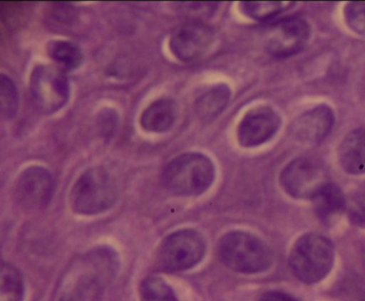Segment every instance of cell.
<instances>
[{
    "label": "cell",
    "instance_id": "obj_1",
    "mask_svg": "<svg viewBox=\"0 0 365 301\" xmlns=\"http://www.w3.org/2000/svg\"><path fill=\"white\" fill-rule=\"evenodd\" d=\"M118 268L114 250L100 247L76 260L63 282L59 301H101Z\"/></svg>",
    "mask_w": 365,
    "mask_h": 301
},
{
    "label": "cell",
    "instance_id": "obj_2",
    "mask_svg": "<svg viewBox=\"0 0 365 301\" xmlns=\"http://www.w3.org/2000/svg\"><path fill=\"white\" fill-rule=\"evenodd\" d=\"M215 164L200 153H187L168 162L162 173L164 187L176 196H198L215 181Z\"/></svg>",
    "mask_w": 365,
    "mask_h": 301
},
{
    "label": "cell",
    "instance_id": "obj_3",
    "mask_svg": "<svg viewBox=\"0 0 365 301\" xmlns=\"http://www.w3.org/2000/svg\"><path fill=\"white\" fill-rule=\"evenodd\" d=\"M222 262L237 273H264L273 262L272 252L264 241L255 235L242 231L227 233L220 241Z\"/></svg>",
    "mask_w": 365,
    "mask_h": 301
},
{
    "label": "cell",
    "instance_id": "obj_4",
    "mask_svg": "<svg viewBox=\"0 0 365 301\" xmlns=\"http://www.w3.org/2000/svg\"><path fill=\"white\" fill-rule=\"evenodd\" d=\"M334 263L332 241L317 233L302 235L290 252L289 265L294 275L305 284L322 281Z\"/></svg>",
    "mask_w": 365,
    "mask_h": 301
},
{
    "label": "cell",
    "instance_id": "obj_5",
    "mask_svg": "<svg viewBox=\"0 0 365 301\" xmlns=\"http://www.w3.org/2000/svg\"><path fill=\"white\" fill-rule=\"evenodd\" d=\"M118 188L112 175L101 167L85 171L71 192L74 211L82 215H97L108 211L116 202Z\"/></svg>",
    "mask_w": 365,
    "mask_h": 301
},
{
    "label": "cell",
    "instance_id": "obj_6",
    "mask_svg": "<svg viewBox=\"0 0 365 301\" xmlns=\"http://www.w3.org/2000/svg\"><path fill=\"white\" fill-rule=\"evenodd\" d=\"M206 253V241L197 231L185 228L168 235L158 251V265L168 273L193 268Z\"/></svg>",
    "mask_w": 365,
    "mask_h": 301
},
{
    "label": "cell",
    "instance_id": "obj_7",
    "mask_svg": "<svg viewBox=\"0 0 365 301\" xmlns=\"http://www.w3.org/2000/svg\"><path fill=\"white\" fill-rule=\"evenodd\" d=\"M279 181L289 196L300 200H314L330 183L322 162L309 157L292 160L284 169Z\"/></svg>",
    "mask_w": 365,
    "mask_h": 301
},
{
    "label": "cell",
    "instance_id": "obj_8",
    "mask_svg": "<svg viewBox=\"0 0 365 301\" xmlns=\"http://www.w3.org/2000/svg\"><path fill=\"white\" fill-rule=\"evenodd\" d=\"M31 91L36 106L44 113H54L67 104L70 95L67 76L61 68L38 65L31 77Z\"/></svg>",
    "mask_w": 365,
    "mask_h": 301
},
{
    "label": "cell",
    "instance_id": "obj_9",
    "mask_svg": "<svg viewBox=\"0 0 365 301\" xmlns=\"http://www.w3.org/2000/svg\"><path fill=\"white\" fill-rule=\"evenodd\" d=\"M309 36L311 27L305 19L288 17L271 28L267 36L266 47L275 57H289L304 48Z\"/></svg>",
    "mask_w": 365,
    "mask_h": 301
},
{
    "label": "cell",
    "instance_id": "obj_10",
    "mask_svg": "<svg viewBox=\"0 0 365 301\" xmlns=\"http://www.w3.org/2000/svg\"><path fill=\"white\" fill-rule=\"evenodd\" d=\"M213 42L212 28L202 21H189L175 30L170 38V51L182 61H195L211 48Z\"/></svg>",
    "mask_w": 365,
    "mask_h": 301
},
{
    "label": "cell",
    "instance_id": "obj_11",
    "mask_svg": "<svg viewBox=\"0 0 365 301\" xmlns=\"http://www.w3.org/2000/svg\"><path fill=\"white\" fill-rule=\"evenodd\" d=\"M281 126V117L270 107L252 109L241 120L238 140L245 147H254L270 140Z\"/></svg>",
    "mask_w": 365,
    "mask_h": 301
},
{
    "label": "cell",
    "instance_id": "obj_12",
    "mask_svg": "<svg viewBox=\"0 0 365 301\" xmlns=\"http://www.w3.org/2000/svg\"><path fill=\"white\" fill-rule=\"evenodd\" d=\"M54 192V179L42 167H29L16 181V194L21 204L29 208H41L50 202Z\"/></svg>",
    "mask_w": 365,
    "mask_h": 301
},
{
    "label": "cell",
    "instance_id": "obj_13",
    "mask_svg": "<svg viewBox=\"0 0 365 301\" xmlns=\"http://www.w3.org/2000/svg\"><path fill=\"white\" fill-rule=\"evenodd\" d=\"M334 115L327 105H319L301 115L292 124L294 138L307 143L324 140L332 130Z\"/></svg>",
    "mask_w": 365,
    "mask_h": 301
},
{
    "label": "cell",
    "instance_id": "obj_14",
    "mask_svg": "<svg viewBox=\"0 0 365 301\" xmlns=\"http://www.w3.org/2000/svg\"><path fill=\"white\" fill-rule=\"evenodd\" d=\"M339 162L346 172L365 174V130H352L339 147Z\"/></svg>",
    "mask_w": 365,
    "mask_h": 301
},
{
    "label": "cell",
    "instance_id": "obj_15",
    "mask_svg": "<svg viewBox=\"0 0 365 301\" xmlns=\"http://www.w3.org/2000/svg\"><path fill=\"white\" fill-rule=\"evenodd\" d=\"M178 107L172 98L155 100L140 117L142 127L147 132H164L173 127L177 119Z\"/></svg>",
    "mask_w": 365,
    "mask_h": 301
},
{
    "label": "cell",
    "instance_id": "obj_16",
    "mask_svg": "<svg viewBox=\"0 0 365 301\" xmlns=\"http://www.w3.org/2000/svg\"><path fill=\"white\" fill-rule=\"evenodd\" d=\"M315 211L320 222L330 226L341 217L346 208L345 196L335 184L329 183L314 199Z\"/></svg>",
    "mask_w": 365,
    "mask_h": 301
},
{
    "label": "cell",
    "instance_id": "obj_17",
    "mask_svg": "<svg viewBox=\"0 0 365 301\" xmlns=\"http://www.w3.org/2000/svg\"><path fill=\"white\" fill-rule=\"evenodd\" d=\"M230 90L226 85H217L202 93L195 102L196 115L202 121L210 122L227 106Z\"/></svg>",
    "mask_w": 365,
    "mask_h": 301
},
{
    "label": "cell",
    "instance_id": "obj_18",
    "mask_svg": "<svg viewBox=\"0 0 365 301\" xmlns=\"http://www.w3.org/2000/svg\"><path fill=\"white\" fill-rule=\"evenodd\" d=\"M48 51L51 58L67 70H76L84 61L82 49L68 41H53L48 44Z\"/></svg>",
    "mask_w": 365,
    "mask_h": 301
},
{
    "label": "cell",
    "instance_id": "obj_19",
    "mask_svg": "<svg viewBox=\"0 0 365 301\" xmlns=\"http://www.w3.org/2000/svg\"><path fill=\"white\" fill-rule=\"evenodd\" d=\"M24 283L16 267L4 263L0 275V301H23Z\"/></svg>",
    "mask_w": 365,
    "mask_h": 301
},
{
    "label": "cell",
    "instance_id": "obj_20",
    "mask_svg": "<svg viewBox=\"0 0 365 301\" xmlns=\"http://www.w3.org/2000/svg\"><path fill=\"white\" fill-rule=\"evenodd\" d=\"M142 301H179L173 288L164 280L149 277L140 285Z\"/></svg>",
    "mask_w": 365,
    "mask_h": 301
},
{
    "label": "cell",
    "instance_id": "obj_21",
    "mask_svg": "<svg viewBox=\"0 0 365 301\" xmlns=\"http://www.w3.org/2000/svg\"><path fill=\"white\" fill-rule=\"evenodd\" d=\"M292 4L294 2H242L241 9L243 13L251 19L264 21L283 12L292 6Z\"/></svg>",
    "mask_w": 365,
    "mask_h": 301
},
{
    "label": "cell",
    "instance_id": "obj_22",
    "mask_svg": "<svg viewBox=\"0 0 365 301\" xmlns=\"http://www.w3.org/2000/svg\"><path fill=\"white\" fill-rule=\"evenodd\" d=\"M19 107V94L14 81L1 75L0 77V110L6 119L16 115Z\"/></svg>",
    "mask_w": 365,
    "mask_h": 301
},
{
    "label": "cell",
    "instance_id": "obj_23",
    "mask_svg": "<svg viewBox=\"0 0 365 301\" xmlns=\"http://www.w3.org/2000/svg\"><path fill=\"white\" fill-rule=\"evenodd\" d=\"M345 19L354 31L365 34V2H349L345 6Z\"/></svg>",
    "mask_w": 365,
    "mask_h": 301
},
{
    "label": "cell",
    "instance_id": "obj_24",
    "mask_svg": "<svg viewBox=\"0 0 365 301\" xmlns=\"http://www.w3.org/2000/svg\"><path fill=\"white\" fill-rule=\"evenodd\" d=\"M118 113L114 109L106 108L98 117V130L102 138L110 140L118 127Z\"/></svg>",
    "mask_w": 365,
    "mask_h": 301
},
{
    "label": "cell",
    "instance_id": "obj_25",
    "mask_svg": "<svg viewBox=\"0 0 365 301\" xmlns=\"http://www.w3.org/2000/svg\"><path fill=\"white\" fill-rule=\"evenodd\" d=\"M348 216L354 226L365 228V191L352 196L348 204Z\"/></svg>",
    "mask_w": 365,
    "mask_h": 301
},
{
    "label": "cell",
    "instance_id": "obj_26",
    "mask_svg": "<svg viewBox=\"0 0 365 301\" xmlns=\"http://www.w3.org/2000/svg\"><path fill=\"white\" fill-rule=\"evenodd\" d=\"M258 301H297V299L286 292L270 290V292L262 294Z\"/></svg>",
    "mask_w": 365,
    "mask_h": 301
},
{
    "label": "cell",
    "instance_id": "obj_27",
    "mask_svg": "<svg viewBox=\"0 0 365 301\" xmlns=\"http://www.w3.org/2000/svg\"><path fill=\"white\" fill-rule=\"evenodd\" d=\"M363 301H365V300H363Z\"/></svg>",
    "mask_w": 365,
    "mask_h": 301
}]
</instances>
